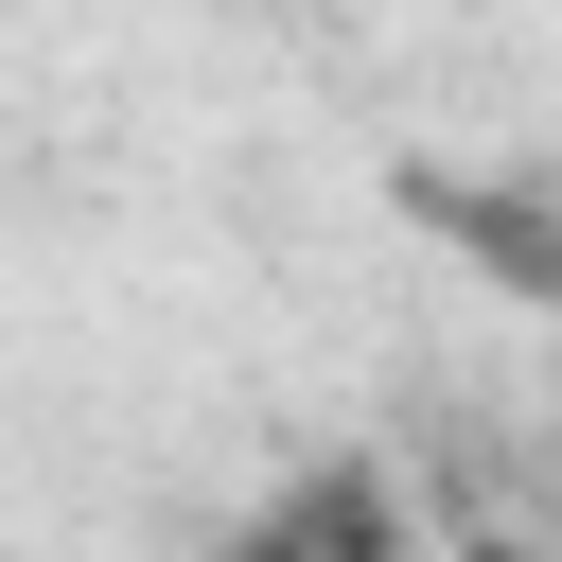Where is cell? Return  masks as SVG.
Segmentation results:
<instances>
[{
    "label": "cell",
    "instance_id": "7a4b0ae2",
    "mask_svg": "<svg viewBox=\"0 0 562 562\" xmlns=\"http://www.w3.org/2000/svg\"><path fill=\"white\" fill-rule=\"evenodd\" d=\"M439 562H562V544H527V527H457Z\"/></svg>",
    "mask_w": 562,
    "mask_h": 562
},
{
    "label": "cell",
    "instance_id": "6da1fadb",
    "mask_svg": "<svg viewBox=\"0 0 562 562\" xmlns=\"http://www.w3.org/2000/svg\"><path fill=\"white\" fill-rule=\"evenodd\" d=\"M211 562H422V509H404L386 457H299Z\"/></svg>",
    "mask_w": 562,
    "mask_h": 562
}]
</instances>
